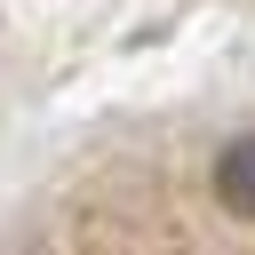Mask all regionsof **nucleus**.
<instances>
[{
	"label": "nucleus",
	"mask_w": 255,
	"mask_h": 255,
	"mask_svg": "<svg viewBox=\"0 0 255 255\" xmlns=\"http://www.w3.org/2000/svg\"><path fill=\"white\" fill-rule=\"evenodd\" d=\"M215 199L239 207V215H255V135H231L215 151Z\"/></svg>",
	"instance_id": "1"
}]
</instances>
